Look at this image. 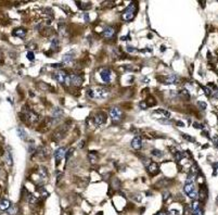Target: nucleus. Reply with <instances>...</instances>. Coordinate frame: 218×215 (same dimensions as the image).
Masks as SVG:
<instances>
[{
    "mask_svg": "<svg viewBox=\"0 0 218 215\" xmlns=\"http://www.w3.org/2000/svg\"><path fill=\"white\" fill-rule=\"evenodd\" d=\"M182 137L185 138V139H187V140H189V141H192V142L194 141V139H193L192 137H190V136H187V135H182Z\"/></svg>",
    "mask_w": 218,
    "mask_h": 215,
    "instance_id": "obj_36",
    "label": "nucleus"
},
{
    "mask_svg": "<svg viewBox=\"0 0 218 215\" xmlns=\"http://www.w3.org/2000/svg\"><path fill=\"white\" fill-rule=\"evenodd\" d=\"M63 65H64L63 63H59V64H52L51 66H53V67H62Z\"/></svg>",
    "mask_w": 218,
    "mask_h": 215,
    "instance_id": "obj_39",
    "label": "nucleus"
},
{
    "mask_svg": "<svg viewBox=\"0 0 218 215\" xmlns=\"http://www.w3.org/2000/svg\"><path fill=\"white\" fill-rule=\"evenodd\" d=\"M10 206H11V203H10V201H9V200L3 199V200H1V201H0V210H2V211H7V210L9 209Z\"/></svg>",
    "mask_w": 218,
    "mask_h": 215,
    "instance_id": "obj_18",
    "label": "nucleus"
},
{
    "mask_svg": "<svg viewBox=\"0 0 218 215\" xmlns=\"http://www.w3.org/2000/svg\"><path fill=\"white\" fill-rule=\"evenodd\" d=\"M38 191H39V194H40V196H43V197H47V196H48L47 190H46L45 187H43V186H41L40 188H38Z\"/></svg>",
    "mask_w": 218,
    "mask_h": 215,
    "instance_id": "obj_29",
    "label": "nucleus"
},
{
    "mask_svg": "<svg viewBox=\"0 0 218 215\" xmlns=\"http://www.w3.org/2000/svg\"><path fill=\"white\" fill-rule=\"evenodd\" d=\"M58 47H59V40H58V38H53L51 40V49L56 50Z\"/></svg>",
    "mask_w": 218,
    "mask_h": 215,
    "instance_id": "obj_26",
    "label": "nucleus"
},
{
    "mask_svg": "<svg viewBox=\"0 0 218 215\" xmlns=\"http://www.w3.org/2000/svg\"><path fill=\"white\" fill-rule=\"evenodd\" d=\"M62 114H63V111L61 110L60 108H54V110H53V112H52V116H53L54 118H56V117H61Z\"/></svg>",
    "mask_w": 218,
    "mask_h": 215,
    "instance_id": "obj_21",
    "label": "nucleus"
},
{
    "mask_svg": "<svg viewBox=\"0 0 218 215\" xmlns=\"http://www.w3.org/2000/svg\"><path fill=\"white\" fill-rule=\"evenodd\" d=\"M74 58H75V51L74 50H71V51H68L67 53L63 55V64H66V65H68V64H71L73 60H74Z\"/></svg>",
    "mask_w": 218,
    "mask_h": 215,
    "instance_id": "obj_11",
    "label": "nucleus"
},
{
    "mask_svg": "<svg viewBox=\"0 0 218 215\" xmlns=\"http://www.w3.org/2000/svg\"><path fill=\"white\" fill-rule=\"evenodd\" d=\"M131 147L135 150H140L142 148V138L140 136H136L131 140Z\"/></svg>",
    "mask_w": 218,
    "mask_h": 215,
    "instance_id": "obj_13",
    "label": "nucleus"
},
{
    "mask_svg": "<svg viewBox=\"0 0 218 215\" xmlns=\"http://www.w3.org/2000/svg\"><path fill=\"white\" fill-rule=\"evenodd\" d=\"M27 201H28V203L31 204V205H35V204L38 202V200L36 199V197L35 196H33V194H28V197H27Z\"/></svg>",
    "mask_w": 218,
    "mask_h": 215,
    "instance_id": "obj_22",
    "label": "nucleus"
},
{
    "mask_svg": "<svg viewBox=\"0 0 218 215\" xmlns=\"http://www.w3.org/2000/svg\"><path fill=\"white\" fill-rule=\"evenodd\" d=\"M27 59H28L29 61H33L34 59H35V55H34L33 51H28V53H27Z\"/></svg>",
    "mask_w": 218,
    "mask_h": 215,
    "instance_id": "obj_33",
    "label": "nucleus"
},
{
    "mask_svg": "<svg viewBox=\"0 0 218 215\" xmlns=\"http://www.w3.org/2000/svg\"><path fill=\"white\" fill-rule=\"evenodd\" d=\"M140 108H141V109H147L148 108L147 102H141V103H140Z\"/></svg>",
    "mask_w": 218,
    "mask_h": 215,
    "instance_id": "obj_37",
    "label": "nucleus"
},
{
    "mask_svg": "<svg viewBox=\"0 0 218 215\" xmlns=\"http://www.w3.org/2000/svg\"><path fill=\"white\" fill-rule=\"evenodd\" d=\"M191 215H203L204 211L200 204V201H194L191 204Z\"/></svg>",
    "mask_w": 218,
    "mask_h": 215,
    "instance_id": "obj_6",
    "label": "nucleus"
},
{
    "mask_svg": "<svg viewBox=\"0 0 218 215\" xmlns=\"http://www.w3.org/2000/svg\"><path fill=\"white\" fill-rule=\"evenodd\" d=\"M74 153V148H70L68 150H66V153H65V159L66 161H68L71 159V156Z\"/></svg>",
    "mask_w": 218,
    "mask_h": 215,
    "instance_id": "obj_27",
    "label": "nucleus"
},
{
    "mask_svg": "<svg viewBox=\"0 0 218 215\" xmlns=\"http://www.w3.org/2000/svg\"><path fill=\"white\" fill-rule=\"evenodd\" d=\"M67 75H68V74L64 73L63 71H55L54 73L52 74V77H53V79H55L56 82H59L60 84H65Z\"/></svg>",
    "mask_w": 218,
    "mask_h": 215,
    "instance_id": "obj_7",
    "label": "nucleus"
},
{
    "mask_svg": "<svg viewBox=\"0 0 218 215\" xmlns=\"http://www.w3.org/2000/svg\"><path fill=\"white\" fill-rule=\"evenodd\" d=\"M67 128H68V127H67L66 124L58 127L54 132H53V134H52V140H53V141H60L61 139H63L64 136L66 135V132H67Z\"/></svg>",
    "mask_w": 218,
    "mask_h": 215,
    "instance_id": "obj_4",
    "label": "nucleus"
},
{
    "mask_svg": "<svg viewBox=\"0 0 218 215\" xmlns=\"http://www.w3.org/2000/svg\"><path fill=\"white\" fill-rule=\"evenodd\" d=\"M155 215H167V213H166L165 211H160V212H158Z\"/></svg>",
    "mask_w": 218,
    "mask_h": 215,
    "instance_id": "obj_40",
    "label": "nucleus"
},
{
    "mask_svg": "<svg viewBox=\"0 0 218 215\" xmlns=\"http://www.w3.org/2000/svg\"><path fill=\"white\" fill-rule=\"evenodd\" d=\"M178 82H179V78L177 75H168L163 79L164 84H177Z\"/></svg>",
    "mask_w": 218,
    "mask_h": 215,
    "instance_id": "obj_15",
    "label": "nucleus"
},
{
    "mask_svg": "<svg viewBox=\"0 0 218 215\" xmlns=\"http://www.w3.org/2000/svg\"><path fill=\"white\" fill-rule=\"evenodd\" d=\"M100 76H101L104 83H110L111 82V70H109V69L101 70L100 71Z\"/></svg>",
    "mask_w": 218,
    "mask_h": 215,
    "instance_id": "obj_12",
    "label": "nucleus"
},
{
    "mask_svg": "<svg viewBox=\"0 0 218 215\" xmlns=\"http://www.w3.org/2000/svg\"><path fill=\"white\" fill-rule=\"evenodd\" d=\"M203 90H204V93L206 94V96H211V94H212L211 90L208 89V87H203Z\"/></svg>",
    "mask_w": 218,
    "mask_h": 215,
    "instance_id": "obj_35",
    "label": "nucleus"
},
{
    "mask_svg": "<svg viewBox=\"0 0 218 215\" xmlns=\"http://www.w3.org/2000/svg\"><path fill=\"white\" fill-rule=\"evenodd\" d=\"M7 163H8V165L9 166H12V154H11V151L10 150H8L7 151Z\"/></svg>",
    "mask_w": 218,
    "mask_h": 215,
    "instance_id": "obj_25",
    "label": "nucleus"
},
{
    "mask_svg": "<svg viewBox=\"0 0 218 215\" xmlns=\"http://www.w3.org/2000/svg\"><path fill=\"white\" fill-rule=\"evenodd\" d=\"M110 116L113 122H120L123 118V111L118 107H113L110 110Z\"/></svg>",
    "mask_w": 218,
    "mask_h": 215,
    "instance_id": "obj_5",
    "label": "nucleus"
},
{
    "mask_svg": "<svg viewBox=\"0 0 218 215\" xmlns=\"http://www.w3.org/2000/svg\"><path fill=\"white\" fill-rule=\"evenodd\" d=\"M169 215H179V211H177V210H170L169 211Z\"/></svg>",
    "mask_w": 218,
    "mask_h": 215,
    "instance_id": "obj_34",
    "label": "nucleus"
},
{
    "mask_svg": "<svg viewBox=\"0 0 218 215\" xmlns=\"http://www.w3.org/2000/svg\"><path fill=\"white\" fill-rule=\"evenodd\" d=\"M183 156H185V153H183V152H181V151H177V152H176V159L178 161L183 159Z\"/></svg>",
    "mask_w": 218,
    "mask_h": 215,
    "instance_id": "obj_30",
    "label": "nucleus"
},
{
    "mask_svg": "<svg viewBox=\"0 0 218 215\" xmlns=\"http://www.w3.org/2000/svg\"><path fill=\"white\" fill-rule=\"evenodd\" d=\"M82 84V77L78 74H71L70 75V85L79 87Z\"/></svg>",
    "mask_w": 218,
    "mask_h": 215,
    "instance_id": "obj_10",
    "label": "nucleus"
},
{
    "mask_svg": "<svg viewBox=\"0 0 218 215\" xmlns=\"http://www.w3.org/2000/svg\"><path fill=\"white\" fill-rule=\"evenodd\" d=\"M197 105H199V108H200L201 110H205L207 105L205 102H203V101H199V102H197Z\"/></svg>",
    "mask_w": 218,
    "mask_h": 215,
    "instance_id": "obj_31",
    "label": "nucleus"
},
{
    "mask_svg": "<svg viewBox=\"0 0 218 215\" xmlns=\"http://www.w3.org/2000/svg\"><path fill=\"white\" fill-rule=\"evenodd\" d=\"M93 122L96 125H102L106 122V114L104 112H98L93 115Z\"/></svg>",
    "mask_w": 218,
    "mask_h": 215,
    "instance_id": "obj_9",
    "label": "nucleus"
},
{
    "mask_svg": "<svg viewBox=\"0 0 218 215\" xmlns=\"http://www.w3.org/2000/svg\"><path fill=\"white\" fill-rule=\"evenodd\" d=\"M136 13H137L136 3H135V2H131L130 5L124 10L123 14H122V17H123L124 21L130 22V21L134 20V17H135V15H136Z\"/></svg>",
    "mask_w": 218,
    "mask_h": 215,
    "instance_id": "obj_3",
    "label": "nucleus"
},
{
    "mask_svg": "<svg viewBox=\"0 0 218 215\" xmlns=\"http://www.w3.org/2000/svg\"><path fill=\"white\" fill-rule=\"evenodd\" d=\"M12 34H13L14 36L19 37V38H24V37L26 36V29L22 27H17L15 28V29H13Z\"/></svg>",
    "mask_w": 218,
    "mask_h": 215,
    "instance_id": "obj_16",
    "label": "nucleus"
},
{
    "mask_svg": "<svg viewBox=\"0 0 218 215\" xmlns=\"http://www.w3.org/2000/svg\"><path fill=\"white\" fill-rule=\"evenodd\" d=\"M7 213L9 215H15L17 213V206H10L7 210Z\"/></svg>",
    "mask_w": 218,
    "mask_h": 215,
    "instance_id": "obj_24",
    "label": "nucleus"
},
{
    "mask_svg": "<svg viewBox=\"0 0 218 215\" xmlns=\"http://www.w3.org/2000/svg\"><path fill=\"white\" fill-rule=\"evenodd\" d=\"M65 153H66V149L64 148V147H60V148H58V149L55 150L54 159H55V164H56V165L60 164L61 160L64 158Z\"/></svg>",
    "mask_w": 218,
    "mask_h": 215,
    "instance_id": "obj_8",
    "label": "nucleus"
},
{
    "mask_svg": "<svg viewBox=\"0 0 218 215\" xmlns=\"http://www.w3.org/2000/svg\"><path fill=\"white\" fill-rule=\"evenodd\" d=\"M170 197V192H168V191H164L163 192V200H164V202H166L167 201V199Z\"/></svg>",
    "mask_w": 218,
    "mask_h": 215,
    "instance_id": "obj_32",
    "label": "nucleus"
},
{
    "mask_svg": "<svg viewBox=\"0 0 218 215\" xmlns=\"http://www.w3.org/2000/svg\"><path fill=\"white\" fill-rule=\"evenodd\" d=\"M148 171H149V173H150L151 175H155V174H158V172H160V166H158L156 163L152 162V163H150V164L148 165Z\"/></svg>",
    "mask_w": 218,
    "mask_h": 215,
    "instance_id": "obj_17",
    "label": "nucleus"
},
{
    "mask_svg": "<svg viewBox=\"0 0 218 215\" xmlns=\"http://www.w3.org/2000/svg\"><path fill=\"white\" fill-rule=\"evenodd\" d=\"M84 17H85V21H87V22L89 21V14H88L87 12L84 13Z\"/></svg>",
    "mask_w": 218,
    "mask_h": 215,
    "instance_id": "obj_38",
    "label": "nucleus"
},
{
    "mask_svg": "<svg viewBox=\"0 0 218 215\" xmlns=\"http://www.w3.org/2000/svg\"><path fill=\"white\" fill-rule=\"evenodd\" d=\"M109 90L104 87H99L96 89H89L87 90V95L91 99H105L108 97Z\"/></svg>",
    "mask_w": 218,
    "mask_h": 215,
    "instance_id": "obj_2",
    "label": "nucleus"
},
{
    "mask_svg": "<svg viewBox=\"0 0 218 215\" xmlns=\"http://www.w3.org/2000/svg\"><path fill=\"white\" fill-rule=\"evenodd\" d=\"M38 175H39V177H40V179H43V180L47 179V175H48V173H47V170L45 168L44 166H40V167H39Z\"/></svg>",
    "mask_w": 218,
    "mask_h": 215,
    "instance_id": "obj_19",
    "label": "nucleus"
},
{
    "mask_svg": "<svg viewBox=\"0 0 218 215\" xmlns=\"http://www.w3.org/2000/svg\"><path fill=\"white\" fill-rule=\"evenodd\" d=\"M103 36L105 38L112 39L115 36V29L112 26H108V27L104 28L103 31Z\"/></svg>",
    "mask_w": 218,
    "mask_h": 215,
    "instance_id": "obj_14",
    "label": "nucleus"
},
{
    "mask_svg": "<svg viewBox=\"0 0 218 215\" xmlns=\"http://www.w3.org/2000/svg\"><path fill=\"white\" fill-rule=\"evenodd\" d=\"M154 113H160V114L163 115L165 118H169V117H170V113H169L168 111L164 110V109H158V110L154 111Z\"/></svg>",
    "mask_w": 218,
    "mask_h": 215,
    "instance_id": "obj_20",
    "label": "nucleus"
},
{
    "mask_svg": "<svg viewBox=\"0 0 218 215\" xmlns=\"http://www.w3.org/2000/svg\"><path fill=\"white\" fill-rule=\"evenodd\" d=\"M17 134H19V136L21 137V139H23V140H26L27 135H26V132H25L24 129H22V128H17Z\"/></svg>",
    "mask_w": 218,
    "mask_h": 215,
    "instance_id": "obj_23",
    "label": "nucleus"
},
{
    "mask_svg": "<svg viewBox=\"0 0 218 215\" xmlns=\"http://www.w3.org/2000/svg\"><path fill=\"white\" fill-rule=\"evenodd\" d=\"M196 173L194 172V170L189 173V175L187 177V182H185V193L191 199H195L197 197V192L195 190V184H194V177H195Z\"/></svg>",
    "mask_w": 218,
    "mask_h": 215,
    "instance_id": "obj_1",
    "label": "nucleus"
},
{
    "mask_svg": "<svg viewBox=\"0 0 218 215\" xmlns=\"http://www.w3.org/2000/svg\"><path fill=\"white\" fill-rule=\"evenodd\" d=\"M193 126L195 127V128H202V125L197 124V123H194V124H193Z\"/></svg>",
    "mask_w": 218,
    "mask_h": 215,
    "instance_id": "obj_41",
    "label": "nucleus"
},
{
    "mask_svg": "<svg viewBox=\"0 0 218 215\" xmlns=\"http://www.w3.org/2000/svg\"><path fill=\"white\" fill-rule=\"evenodd\" d=\"M151 153H152V155H154V156H158V158H160V156H162V155H163V152H162L161 150H158V149H153L152 151H151Z\"/></svg>",
    "mask_w": 218,
    "mask_h": 215,
    "instance_id": "obj_28",
    "label": "nucleus"
}]
</instances>
